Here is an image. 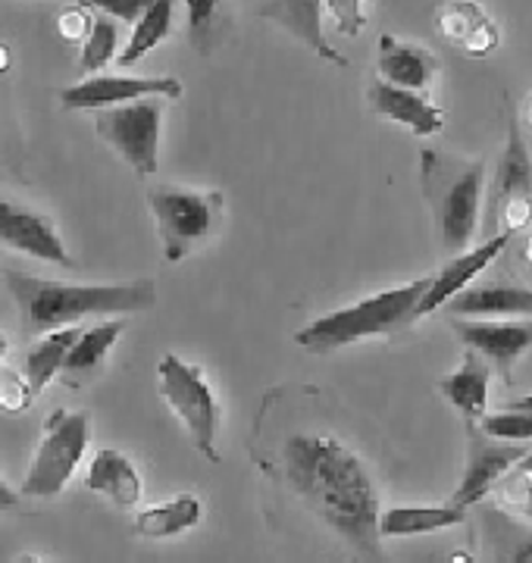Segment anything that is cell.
Segmentation results:
<instances>
[{
	"label": "cell",
	"instance_id": "cell-12",
	"mask_svg": "<svg viewBox=\"0 0 532 563\" xmlns=\"http://www.w3.org/2000/svg\"><path fill=\"white\" fill-rule=\"evenodd\" d=\"M508 244H511V232H495V235H489L486 242L476 244L470 251L454 254V257L445 263L442 273L430 276V288H426V295L420 298L417 310H413V322L430 317L435 310H442L454 295H461L464 288H470L473 282H476V276L486 273L491 263L505 254Z\"/></svg>",
	"mask_w": 532,
	"mask_h": 563
},
{
	"label": "cell",
	"instance_id": "cell-35",
	"mask_svg": "<svg viewBox=\"0 0 532 563\" xmlns=\"http://www.w3.org/2000/svg\"><path fill=\"white\" fill-rule=\"evenodd\" d=\"M498 220H505V232H520V229H527L532 222V195L527 198H513L501 207V213H498Z\"/></svg>",
	"mask_w": 532,
	"mask_h": 563
},
{
	"label": "cell",
	"instance_id": "cell-40",
	"mask_svg": "<svg viewBox=\"0 0 532 563\" xmlns=\"http://www.w3.org/2000/svg\"><path fill=\"white\" fill-rule=\"evenodd\" d=\"M517 470H523V473H532V451L523 457V461L517 463Z\"/></svg>",
	"mask_w": 532,
	"mask_h": 563
},
{
	"label": "cell",
	"instance_id": "cell-29",
	"mask_svg": "<svg viewBox=\"0 0 532 563\" xmlns=\"http://www.w3.org/2000/svg\"><path fill=\"white\" fill-rule=\"evenodd\" d=\"M476 426H479L483 435L498 439V442H532V413H527V410H508V407H505L501 413H486Z\"/></svg>",
	"mask_w": 532,
	"mask_h": 563
},
{
	"label": "cell",
	"instance_id": "cell-6",
	"mask_svg": "<svg viewBox=\"0 0 532 563\" xmlns=\"http://www.w3.org/2000/svg\"><path fill=\"white\" fill-rule=\"evenodd\" d=\"M157 385H160V398L173 410V417L182 422L191 444L210 463L223 461L220 444H217L220 426H223V404L217 398L204 369L176 354H164L157 363Z\"/></svg>",
	"mask_w": 532,
	"mask_h": 563
},
{
	"label": "cell",
	"instance_id": "cell-24",
	"mask_svg": "<svg viewBox=\"0 0 532 563\" xmlns=\"http://www.w3.org/2000/svg\"><path fill=\"white\" fill-rule=\"evenodd\" d=\"M79 335H82V325H66V329L47 332V335H42L38 342L29 347L25 363H22V376H25V383H29L35 398L60 376L66 354H69V347L76 344Z\"/></svg>",
	"mask_w": 532,
	"mask_h": 563
},
{
	"label": "cell",
	"instance_id": "cell-43",
	"mask_svg": "<svg viewBox=\"0 0 532 563\" xmlns=\"http://www.w3.org/2000/svg\"><path fill=\"white\" fill-rule=\"evenodd\" d=\"M451 563H473V558H467V554H454V558H451Z\"/></svg>",
	"mask_w": 532,
	"mask_h": 563
},
{
	"label": "cell",
	"instance_id": "cell-38",
	"mask_svg": "<svg viewBox=\"0 0 532 563\" xmlns=\"http://www.w3.org/2000/svg\"><path fill=\"white\" fill-rule=\"evenodd\" d=\"M508 410H527V413H532V395H523V398L511 401L508 404Z\"/></svg>",
	"mask_w": 532,
	"mask_h": 563
},
{
	"label": "cell",
	"instance_id": "cell-34",
	"mask_svg": "<svg viewBox=\"0 0 532 563\" xmlns=\"http://www.w3.org/2000/svg\"><path fill=\"white\" fill-rule=\"evenodd\" d=\"M91 20H95V13L82 7V3H73V7H66L60 13V20H57V32H60L63 41H69V44H79V41L88 38V32H91Z\"/></svg>",
	"mask_w": 532,
	"mask_h": 563
},
{
	"label": "cell",
	"instance_id": "cell-9",
	"mask_svg": "<svg viewBox=\"0 0 532 563\" xmlns=\"http://www.w3.org/2000/svg\"><path fill=\"white\" fill-rule=\"evenodd\" d=\"M142 98H182V81L173 76H88L69 88H63L60 103L66 110H110Z\"/></svg>",
	"mask_w": 532,
	"mask_h": 563
},
{
	"label": "cell",
	"instance_id": "cell-22",
	"mask_svg": "<svg viewBox=\"0 0 532 563\" xmlns=\"http://www.w3.org/2000/svg\"><path fill=\"white\" fill-rule=\"evenodd\" d=\"M201 520H204V501L195 492H182L176 498H166L138 510L132 529L142 539H173V536L191 532Z\"/></svg>",
	"mask_w": 532,
	"mask_h": 563
},
{
	"label": "cell",
	"instance_id": "cell-36",
	"mask_svg": "<svg viewBox=\"0 0 532 563\" xmlns=\"http://www.w3.org/2000/svg\"><path fill=\"white\" fill-rule=\"evenodd\" d=\"M20 501H22L20 492H16V488H10V485L0 479V514H3V510H16Z\"/></svg>",
	"mask_w": 532,
	"mask_h": 563
},
{
	"label": "cell",
	"instance_id": "cell-2",
	"mask_svg": "<svg viewBox=\"0 0 532 563\" xmlns=\"http://www.w3.org/2000/svg\"><path fill=\"white\" fill-rule=\"evenodd\" d=\"M3 279L20 307V322L25 335H47L54 329L79 325L88 317L142 313L157 303V288L147 279L79 285V282L29 276L20 269H7Z\"/></svg>",
	"mask_w": 532,
	"mask_h": 563
},
{
	"label": "cell",
	"instance_id": "cell-42",
	"mask_svg": "<svg viewBox=\"0 0 532 563\" xmlns=\"http://www.w3.org/2000/svg\"><path fill=\"white\" fill-rule=\"evenodd\" d=\"M20 563H47L44 558H35V554H25V558H20Z\"/></svg>",
	"mask_w": 532,
	"mask_h": 563
},
{
	"label": "cell",
	"instance_id": "cell-16",
	"mask_svg": "<svg viewBox=\"0 0 532 563\" xmlns=\"http://www.w3.org/2000/svg\"><path fill=\"white\" fill-rule=\"evenodd\" d=\"M369 107L383 117V120L398 122L417 139H430L445 129V113L442 107L426 98V91H410V88H395L386 81H369L367 88Z\"/></svg>",
	"mask_w": 532,
	"mask_h": 563
},
{
	"label": "cell",
	"instance_id": "cell-1",
	"mask_svg": "<svg viewBox=\"0 0 532 563\" xmlns=\"http://www.w3.org/2000/svg\"><path fill=\"white\" fill-rule=\"evenodd\" d=\"M279 476L310 514L369 563H386L379 539V492L367 463L326 432H288L276 448Z\"/></svg>",
	"mask_w": 532,
	"mask_h": 563
},
{
	"label": "cell",
	"instance_id": "cell-25",
	"mask_svg": "<svg viewBox=\"0 0 532 563\" xmlns=\"http://www.w3.org/2000/svg\"><path fill=\"white\" fill-rule=\"evenodd\" d=\"M129 329V320L125 317H117V320H101L95 325L82 329V335L76 339V344L69 347L66 354V363H63V373L66 379H82L91 369H98L107 354L117 347V342L123 339V332Z\"/></svg>",
	"mask_w": 532,
	"mask_h": 563
},
{
	"label": "cell",
	"instance_id": "cell-30",
	"mask_svg": "<svg viewBox=\"0 0 532 563\" xmlns=\"http://www.w3.org/2000/svg\"><path fill=\"white\" fill-rule=\"evenodd\" d=\"M489 495H495L498 507H505L508 514L527 517L532 520V473H523L513 466L511 473H505Z\"/></svg>",
	"mask_w": 532,
	"mask_h": 563
},
{
	"label": "cell",
	"instance_id": "cell-4",
	"mask_svg": "<svg viewBox=\"0 0 532 563\" xmlns=\"http://www.w3.org/2000/svg\"><path fill=\"white\" fill-rule=\"evenodd\" d=\"M147 210L157 222L166 263H182L195 247L210 242L225 217V195L220 188L157 185L147 191Z\"/></svg>",
	"mask_w": 532,
	"mask_h": 563
},
{
	"label": "cell",
	"instance_id": "cell-14",
	"mask_svg": "<svg viewBox=\"0 0 532 563\" xmlns=\"http://www.w3.org/2000/svg\"><path fill=\"white\" fill-rule=\"evenodd\" d=\"M435 32L467 57H489L501 44L498 22L479 0H445L435 10Z\"/></svg>",
	"mask_w": 532,
	"mask_h": 563
},
{
	"label": "cell",
	"instance_id": "cell-41",
	"mask_svg": "<svg viewBox=\"0 0 532 563\" xmlns=\"http://www.w3.org/2000/svg\"><path fill=\"white\" fill-rule=\"evenodd\" d=\"M7 351H10V344H7V339L0 335V366H3V361H7Z\"/></svg>",
	"mask_w": 532,
	"mask_h": 563
},
{
	"label": "cell",
	"instance_id": "cell-5",
	"mask_svg": "<svg viewBox=\"0 0 532 563\" xmlns=\"http://www.w3.org/2000/svg\"><path fill=\"white\" fill-rule=\"evenodd\" d=\"M423 181L430 195L435 217H439V235L448 254L467 251V244L479 229L483 217V195H486V163L470 161L445 173L442 157L426 151L423 154Z\"/></svg>",
	"mask_w": 532,
	"mask_h": 563
},
{
	"label": "cell",
	"instance_id": "cell-11",
	"mask_svg": "<svg viewBox=\"0 0 532 563\" xmlns=\"http://www.w3.org/2000/svg\"><path fill=\"white\" fill-rule=\"evenodd\" d=\"M0 244L13 247L20 254H29L35 261L57 263L66 269L76 266L54 220L32 210V207H25V203L7 198V195H0Z\"/></svg>",
	"mask_w": 532,
	"mask_h": 563
},
{
	"label": "cell",
	"instance_id": "cell-45",
	"mask_svg": "<svg viewBox=\"0 0 532 563\" xmlns=\"http://www.w3.org/2000/svg\"><path fill=\"white\" fill-rule=\"evenodd\" d=\"M523 113H527V120L532 122V98H530V101H527V110H523Z\"/></svg>",
	"mask_w": 532,
	"mask_h": 563
},
{
	"label": "cell",
	"instance_id": "cell-44",
	"mask_svg": "<svg viewBox=\"0 0 532 563\" xmlns=\"http://www.w3.org/2000/svg\"><path fill=\"white\" fill-rule=\"evenodd\" d=\"M523 254H527V263L532 266V235H530V242H527V251H523Z\"/></svg>",
	"mask_w": 532,
	"mask_h": 563
},
{
	"label": "cell",
	"instance_id": "cell-33",
	"mask_svg": "<svg viewBox=\"0 0 532 563\" xmlns=\"http://www.w3.org/2000/svg\"><path fill=\"white\" fill-rule=\"evenodd\" d=\"M79 3L91 13H103L110 20L129 22V25H135V20L151 7V0H79Z\"/></svg>",
	"mask_w": 532,
	"mask_h": 563
},
{
	"label": "cell",
	"instance_id": "cell-31",
	"mask_svg": "<svg viewBox=\"0 0 532 563\" xmlns=\"http://www.w3.org/2000/svg\"><path fill=\"white\" fill-rule=\"evenodd\" d=\"M323 16L332 20L335 32L345 38H357L367 29V0H320Z\"/></svg>",
	"mask_w": 532,
	"mask_h": 563
},
{
	"label": "cell",
	"instance_id": "cell-20",
	"mask_svg": "<svg viewBox=\"0 0 532 563\" xmlns=\"http://www.w3.org/2000/svg\"><path fill=\"white\" fill-rule=\"evenodd\" d=\"M532 195V154L530 147H527V139H523V132H520V125L511 122V129H508V144H505V151H501V161H498V169H495V179H491V195H489V210H486V217H489V235L491 229H495V222H498V213H501V207L513 198H527ZM486 235V239H489Z\"/></svg>",
	"mask_w": 532,
	"mask_h": 563
},
{
	"label": "cell",
	"instance_id": "cell-21",
	"mask_svg": "<svg viewBox=\"0 0 532 563\" xmlns=\"http://www.w3.org/2000/svg\"><path fill=\"white\" fill-rule=\"evenodd\" d=\"M489 385H491V363L479 354L467 351L464 363L439 379L442 398L464 417L467 422H479L489 413Z\"/></svg>",
	"mask_w": 532,
	"mask_h": 563
},
{
	"label": "cell",
	"instance_id": "cell-39",
	"mask_svg": "<svg viewBox=\"0 0 532 563\" xmlns=\"http://www.w3.org/2000/svg\"><path fill=\"white\" fill-rule=\"evenodd\" d=\"M10 63H13V54H10V47H3V44H0V76H3L7 69H10Z\"/></svg>",
	"mask_w": 532,
	"mask_h": 563
},
{
	"label": "cell",
	"instance_id": "cell-27",
	"mask_svg": "<svg viewBox=\"0 0 532 563\" xmlns=\"http://www.w3.org/2000/svg\"><path fill=\"white\" fill-rule=\"evenodd\" d=\"M120 41H123V35H120V22L103 16V13H95L91 32H88V38L82 41V57H79L82 73H88V76L103 73L107 63H113L120 57Z\"/></svg>",
	"mask_w": 532,
	"mask_h": 563
},
{
	"label": "cell",
	"instance_id": "cell-17",
	"mask_svg": "<svg viewBox=\"0 0 532 563\" xmlns=\"http://www.w3.org/2000/svg\"><path fill=\"white\" fill-rule=\"evenodd\" d=\"M257 13L264 20L276 22L279 29H286L291 38L301 41L320 60L332 63V66H348V57L339 54L323 32L320 0H257Z\"/></svg>",
	"mask_w": 532,
	"mask_h": 563
},
{
	"label": "cell",
	"instance_id": "cell-10",
	"mask_svg": "<svg viewBox=\"0 0 532 563\" xmlns=\"http://www.w3.org/2000/svg\"><path fill=\"white\" fill-rule=\"evenodd\" d=\"M527 454H530V444L498 442V439L483 435L476 422H467V470H464V479L457 485V492L451 495V507L467 510L483 498H489L495 483L505 473H511Z\"/></svg>",
	"mask_w": 532,
	"mask_h": 563
},
{
	"label": "cell",
	"instance_id": "cell-26",
	"mask_svg": "<svg viewBox=\"0 0 532 563\" xmlns=\"http://www.w3.org/2000/svg\"><path fill=\"white\" fill-rule=\"evenodd\" d=\"M173 29H176V0H151V7L132 25L129 41H125V47L120 51L117 63L125 66V69L135 66L151 51H157L173 35Z\"/></svg>",
	"mask_w": 532,
	"mask_h": 563
},
{
	"label": "cell",
	"instance_id": "cell-8",
	"mask_svg": "<svg viewBox=\"0 0 532 563\" xmlns=\"http://www.w3.org/2000/svg\"><path fill=\"white\" fill-rule=\"evenodd\" d=\"M164 98L110 107L95 113V132L103 144H110L135 176H154L160 166V132H164Z\"/></svg>",
	"mask_w": 532,
	"mask_h": 563
},
{
	"label": "cell",
	"instance_id": "cell-23",
	"mask_svg": "<svg viewBox=\"0 0 532 563\" xmlns=\"http://www.w3.org/2000/svg\"><path fill=\"white\" fill-rule=\"evenodd\" d=\"M467 520V510L451 507V504H439V507H426V504H408V507H389L379 514V539H410V536H430V532H442L451 526H461Z\"/></svg>",
	"mask_w": 532,
	"mask_h": 563
},
{
	"label": "cell",
	"instance_id": "cell-15",
	"mask_svg": "<svg viewBox=\"0 0 532 563\" xmlns=\"http://www.w3.org/2000/svg\"><path fill=\"white\" fill-rule=\"evenodd\" d=\"M442 310L451 313V320H532V288H517L505 282L470 285Z\"/></svg>",
	"mask_w": 532,
	"mask_h": 563
},
{
	"label": "cell",
	"instance_id": "cell-19",
	"mask_svg": "<svg viewBox=\"0 0 532 563\" xmlns=\"http://www.w3.org/2000/svg\"><path fill=\"white\" fill-rule=\"evenodd\" d=\"M376 73H379V81L395 85V88L426 91L439 76V60L420 44H410L395 35H379Z\"/></svg>",
	"mask_w": 532,
	"mask_h": 563
},
{
	"label": "cell",
	"instance_id": "cell-28",
	"mask_svg": "<svg viewBox=\"0 0 532 563\" xmlns=\"http://www.w3.org/2000/svg\"><path fill=\"white\" fill-rule=\"evenodd\" d=\"M185 13H188V35H191V44L201 54L213 51V44L223 35L225 0H185Z\"/></svg>",
	"mask_w": 532,
	"mask_h": 563
},
{
	"label": "cell",
	"instance_id": "cell-3",
	"mask_svg": "<svg viewBox=\"0 0 532 563\" xmlns=\"http://www.w3.org/2000/svg\"><path fill=\"white\" fill-rule=\"evenodd\" d=\"M426 288H430V276L376 291V295L348 303V307H339L332 313L310 320L304 329H298L295 344L304 351H313V354H329V351L348 347V344L364 342V339L391 335L398 329H408L413 322V310H417L420 298L426 295Z\"/></svg>",
	"mask_w": 532,
	"mask_h": 563
},
{
	"label": "cell",
	"instance_id": "cell-7",
	"mask_svg": "<svg viewBox=\"0 0 532 563\" xmlns=\"http://www.w3.org/2000/svg\"><path fill=\"white\" fill-rule=\"evenodd\" d=\"M88 444H91V417L85 410H54L44 420L42 439L22 479L20 495L57 498L73 483Z\"/></svg>",
	"mask_w": 532,
	"mask_h": 563
},
{
	"label": "cell",
	"instance_id": "cell-32",
	"mask_svg": "<svg viewBox=\"0 0 532 563\" xmlns=\"http://www.w3.org/2000/svg\"><path fill=\"white\" fill-rule=\"evenodd\" d=\"M35 401L32 388L25 383L22 369H10V366H0V410L10 413V417H20Z\"/></svg>",
	"mask_w": 532,
	"mask_h": 563
},
{
	"label": "cell",
	"instance_id": "cell-18",
	"mask_svg": "<svg viewBox=\"0 0 532 563\" xmlns=\"http://www.w3.org/2000/svg\"><path fill=\"white\" fill-rule=\"evenodd\" d=\"M85 488L107 498L120 510H135L138 501H142L144 483L138 466H135V461L125 451H120V448H101L88 461Z\"/></svg>",
	"mask_w": 532,
	"mask_h": 563
},
{
	"label": "cell",
	"instance_id": "cell-37",
	"mask_svg": "<svg viewBox=\"0 0 532 563\" xmlns=\"http://www.w3.org/2000/svg\"><path fill=\"white\" fill-rule=\"evenodd\" d=\"M508 563H532V539L530 542H523L517 551H513L511 558H508Z\"/></svg>",
	"mask_w": 532,
	"mask_h": 563
},
{
	"label": "cell",
	"instance_id": "cell-13",
	"mask_svg": "<svg viewBox=\"0 0 532 563\" xmlns=\"http://www.w3.org/2000/svg\"><path fill=\"white\" fill-rule=\"evenodd\" d=\"M451 329L498 369H511L532 347V320H451Z\"/></svg>",
	"mask_w": 532,
	"mask_h": 563
}]
</instances>
